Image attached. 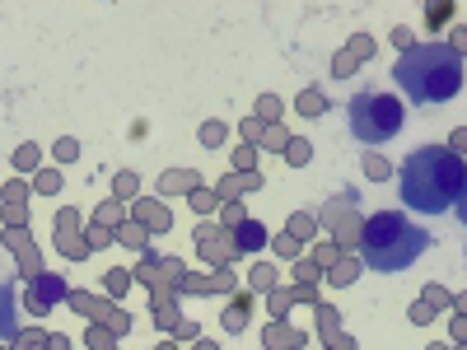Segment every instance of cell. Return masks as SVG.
I'll return each instance as SVG.
<instances>
[{"instance_id":"cell-6","label":"cell","mask_w":467,"mask_h":350,"mask_svg":"<svg viewBox=\"0 0 467 350\" xmlns=\"http://www.w3.org/2000/svg\"><path fill=\"white\" fill-rule=\"evenodd\" d=\"M66 299V281L61 276H37L33 281V308H52Z\"/></svg>"},{"instance_id":"cell-4","label":"cell","mask_w":467,"mask_h":350,"mask_svg":"<svg viewBox=\"0 0 467 350\" xmlns=\"http://www.w3.org/2000/svg\"><path fill=\"white\" fill-rule=\"evenodd\" d=\"M346 127L360 145H383L402 131V103L393 94H379V89H360L356 98L346 103Z\"/></svg>"},{"instance_id":"cell-3","label":"cell","mask_w":467,"mask_h":350,"mask_svg":"<svg viewBox=\"0 0 467 350\" xmlns=\"http://www.w3.org/2000/svg\"><path fill=\"white\" fill-rule=\"evenodd\" d=\"M425 248H431V233L420 224H411L402 211H379L365 220L360 229V262L369 271H407Z\"/></svg>"},{"instance_id":"cell-8","label":"cell","mask_w":467,"mask_h":350,"mask_svg":"<svg viewBox=\"0 0 467 350\" xmlns=\"http://www.w3.org/2000/svg\"><path fill=\"white\" fill-rule=\"evenodd\" d=\"M458 220L467 224V182H462V197H458Z\"/></svg>"},{"instance_id":"cell-2","label":"cell","mask_w":467,"mask_h":350,"mask_svg":"<svg viewBox=\"0 0 467 350\" xmlns=\"http://www.w3.org/2000/svg\"><path fill=\"white\" fill-rule=\"evenodd\" d=\"M398 89H407V98L416 108H440L462 89V57L449 43H420L407 47L393 66Z\"/></svg>"},{"instance_id":"cell-7","label":"cell","mask_w":467,"mask_h":350,"mask_svg":"<svg viewBox=\"0 0 467 350\" xmlns=\"http://www.w3.org/2000/svg\"><path fill=\"white\" fill-rule=\"evenodd\" d=\"M239 243H244L248 252H257V248H262V224H244V229H239Z\"/></svg>"},{"instance_id":"cell-1","label":"cell","mask_w":467,"mask_h":350,"mask_svg":"<svg viewBox=\"0 0 467 350\" xmlns=\"http://www.w3.org/2000/svg\"><path fill=\"white\" fill-rule=\"evenodd\" d=\"M462 182H467V164L462 154L449 145H420L411 149L402 169H398V191L402 201L420 215H444L458 206L462 197Z\"/></svg>"},{"instance_id":"cell-5","label":"cell","mask_w":467,"mask_h":350,"mask_svg":"<svg viewBox=\"0 0 467 350\" xmlns=\"http://www.w3.org/2000/svg\"><path fill=\"white\" fill-rule=\"evenodd\" d=\"M19 336V308H15V290L0 281V341Z\"/></svg>"}]
</instances>
